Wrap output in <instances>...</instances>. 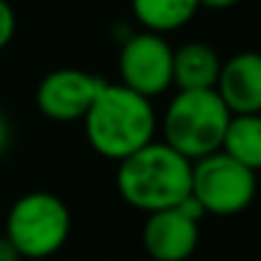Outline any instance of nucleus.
<instances>
[{"instance_id":"obj_1","label":"nucleus","mask_w":261,"mask_h":261,"mask_svg":"<svg viewBox=\"0 0 261 261\" xmlns=\"http://www.w3.org/2000/svg\"><path fill=\"white\" fill-rule=\"evenodd\" d=\"M82 125L95 154L110 162H123L156 141L159 115L154 100L128 90L120 82H105L85 113Z\"/></svg>"},{"instance_id":"obj_2","label":"nucleus","mask_w":261,"mask_h":261,"mask_svg":"<svg viewBox=\"0 0 261 261\" xmlns=\"http://www.w3.org/2000/svg\"><path fill=\"white\" fill-rule=\"evenodd\" d=\"M115 187L130 207L146 215L177 207L192 192V162L156 139L118 162Z\"/></svg>"},{"instance_id":"obj_3","label":"nucleus","mask_w":261,"mask_h":261,"mask_svg":"<svg viewBox=\"0 0 261 261\" xmlns=\"http://www.w3.org/2000/svg\"><path fill=\"white\" fill-rule=\"evenodd\" d=\"M228 123L230 110L215 90H177L159 118L162 141L190 162L220 151Z\"/></svg>"},{"instance_id":"obj_4","label":"nucleus","mask_w":261,"mask_h":261,"mask_svg":"<svg viewBox=\"0 0 261 261\" xmlns=\"http://www.w3.org/2000/svg\"><path fill=\"white\" fill-rule=\"evenodd\" d=\"M72 215L62 197L51 192H29L18 197L6 215V238L21 258L41 261L54 256L69 238Z\"/></svg>"},{"instance_id":"obj_5","label":"nucleus","mask_w":261,"mask_h":261,"mask_svg":"<svg viewBox=\"0 0 261 261\" xmlns=\"http://www.w3.org/2000/svg\"><path fill=\"white\" fill-rule=\"evenodd\" d=\"M258 192L256 172L230 159L225 151H215L192 162V197L202 205L205 215H238Z\"/></svg>"},{"instance_id":"obj_6","label":"nucleus","mask_w":261,"mask_h":261,"mask_svg":"<svg viewBox=\"0 0 261 261\" xmlns=\"http://www.w3.org/2000/svg\"><path fill=\"white\" fill-rule=\"evenodd\" d=\"M172 64H174V49L162 34L134 31L128 39L120 41L118 51L120 85L149 100L164 95L174 85Z\"/></svg>"},{"instance_id":"obj_7","label":"nucleus","mask_w":261,"mask_h":261,"mask_svg":"<svg viewBox=\"0 0 261 261\" xmlns=\"http://www.w3.org/2000/svg\"><path fill=\"white\" fill-rule=\"evenodd\" d=\"M102 85V77L85 69H54L36 87V108L51 123H77L85 118Z\"/></svg>"},{"instance_id":"obj_8","label":"nucleus","mask_w":261,"mask_h":261,"mask_svg":"<svg viewBox=\"0 0 261 261\" xmlns=\"http://www.w3.org/2000/svg\"><path fill=\"white\" fill-rule=\"evenodd\" d=\"M141 241L154 261H187L200 241V220L190 218L179 207L149 213Z\"/></svg>"},{"instance_id":"obj_9","label":"nucleus","mask_w":261,"mask_h":261,"mask_svg":"<svg viewBox=\"0 0 261 261\" xmlns=\"http://www.w3.org/2000/svg\"><path fill=\"white\" fill-rule=\"evenodd\" d=\"M215 92L230 115L261 113V51H238L223 62Z\"/></svg>"},{"instance_id":"obj_10","label":"nucleus","mask_w":261,"mask_h":261,"mask_svg":"<svg viewBox=\"0 0 261 261\" xmlns=\"http://www.w3.org/2000/svg\"><path fill=\"white\" fill-rule=\"evenodd\" d=\"M220 57L205 41H187L174 49L172 77L177 90H215L220 77Z\"/></svg>"},{"instance_id":"obj_11","label":"nucleus","mask_w":261,"mask_h":261,"mask_svg":"<svg viewBox=\"0 0 261 261\" xmlns=\"http://www.w3.org/2000/svg\"><path fill=\"white\" fill-rule=\"evenodd\" d=\"M200 11L197 0H130V16L151 34H172L187 26Z\"/></svg>"},{"instance_id":"obj_12","label":"nucleus","mask_w":261,"mask_h":261,"mask_svg":"<svg viewBox=\"0 0 261 261\" xmlns=\"http://www.w3.org/2000/svg\"><path fill=\"white\" fill-rule=\"evenodd\" d=\"M220 151L251 172H261V113L230 115Z\"/></svg>"},{"instance_id":"obj_13","label":"nucleus","mask_w":261,"mask_h":261,"mask_svg":"<svg viewBox=\"0 0 261 261\" xmlns=\"http://www.w3.org/2000/svg\"><path fill=\"white\" fill-rule=\"evenodd\" d=\"M16 36V11L8 0H0V51Z\"/></svg>"},{"instance_id":"obj_14","label":"nucleus","mask_w":261,"mask_h":261,"mask_svg":"<svg viewBox=\"0 0 261 261\" xmlns=\"http://www.w3.org/2000/svg\"><path fill=\"white\" fill-rule=\"evenodd\" d=\"M11 146V123L6 118V113L0 110V156H3Z\"/></svg>"},{"instance_id":"obj_15","label":"nucleus","mask_w":261,"mask_h":261,"mask_svg":"<svg viewBox=\"0 0 261 261\" xmlns=\"http://www.w3.org/2000/svg\"><path fill=\"white\" fill-rule=\"evenodd\" d=\"M0 261H21V253L6 236H0Z\"/></svg>"},{"instance_id":"obj_16","label":"nucleus","mask_w":261,"mask_h":261,"mask_svg":"<svg viewBox=\"0 0 261 261\" xmlns=\"http://www.w3.org/2000/svg\"><path fill=\"white\" fill-rule=\"evenodd\" d=\"M200 8H210V11H228L233 6H238L241 0H197Z\"/></svg>"}]
</instances>
